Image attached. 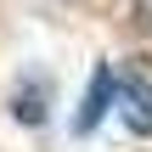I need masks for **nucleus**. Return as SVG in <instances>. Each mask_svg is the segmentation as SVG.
<instances>
[{
  "label": "nucleus",
  "mask_w": 152,
  "mask_h": 152,
  "mask_svg": "<svg viewBox=\"0 0 152 152\" xmlns=\"http://www.w3.org/2000/svg\"><path fill=\"white\" fill-rule=\"evenodd\" d=\"M118 118L130 135L152 141V68H118Z\"/></svg>",
  "instance_id": "obj_1"
},
{
  "label": "nucleus",
  "mask_w": 152,
  "mask_h": 152,
  "mask_svg": "<svg viewBox=\"0 0 152 152\" xmlns=\"http://www.w3.org/2000/svg\"><path fill=\"white\" fill-rule=\"evenodd\" d=\"M107 107H118V68L102 62L90 73V90H85V107H79V130H96L107 118Z\"/></svg>",
  "instance_id": "obj_2"
},
{
  "label": "nucleus",
  "mask_w": 152,
  "mask_h": 152,
  "mask_svg": "<svg viewBox=\"0 0 152 152\" xmlns=\"http://www.w3.org/2000/svg\"><path fill=\"white\" fill-rule=\"evenodd\" d=\"M135 23H141V28L152 34V0H135Z\"/></svg>",
  "instance_id": "obj_4"
},
{
  "label": "nucleus",
  "mask_w": 152,
  "mask_h": 152,
  "mask_svg": "<svg viewBox=\"0 0 152 152\" xmlns=\"http://www.w3.org/2000/svg\"><path fill=\"white\" fill-rule=\"evenodd\" d=\"M11 118H17V124H28V130L51 118V85H45L39 73H34L28 85H17V96H11Z\"/></svg>",
  "instance_id": "obj_3"
}]
</instances>
